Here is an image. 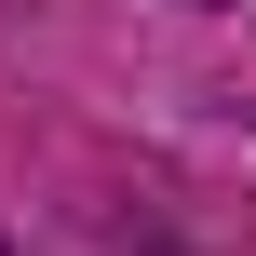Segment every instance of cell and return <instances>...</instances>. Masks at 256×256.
<instances>
[]
</instances>
